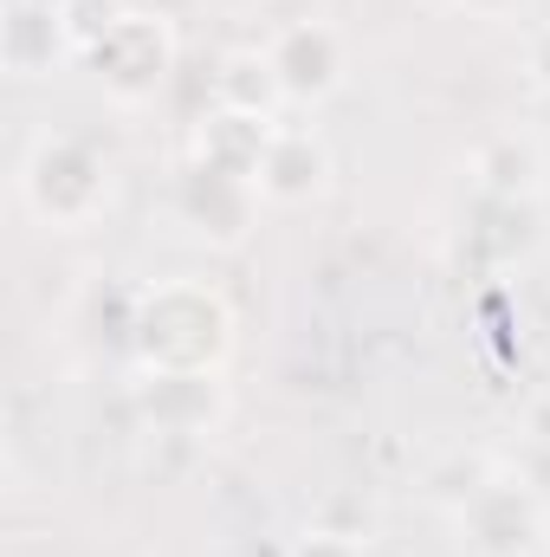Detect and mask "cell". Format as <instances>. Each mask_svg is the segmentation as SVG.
<instances>
[{
    "label": "cell",
    "mask_w": 550,
    "mask_h": 557,
    "mask_svg": "<svg viewBox=\"0 0 550 557\" xmlns=\"http://www.w3.org/2000/svg\"><path fill=\"white\" fill-rule=\"evenodd\" d=\"M240 344L234 305L208 278H162L149 285L130 311V357L137 370H195L221 376Z\"/></svg>",
    "instance_id": "1"
},
{
    "label": "cell",
    "mask_w": 550,
    "mask_h": 557,
    "mask_svg": "<svg viewBox=\"0 0 550 557\" xmlns=\"http://www.w3.org/2000/svg\"><path fill=\"white\" fill-rule=\"evenodd\" d=\"M117 195V169L98 143L72 137V131H46L20 156V208L46 227V234H85L104 221Z\"/></svg>",
    "instance_id": "2"
},
{
    "label": "cell",
    "mask_w": 550,
    "mask_h": 557,
    "mask_svg": "<svg viewBox=\"0 0 550 557\" xmlns=\"http://www.w3.org/2000/svg\"><path fill=\"white\" fill-rule=\"evenodd\" d=\"M175 59H182L175 20L149 13V7H124V20L85 52V72L98 78V91L111 104H149L175 78Z\"/></svg>",
    "instance_id": "3"
},
{
    "label": "cell",
    "mask_w": 550,
    "mask_h": 557,
    "mask_svg": "<svg viewBox=\"0 0 550 557\" xmlns=\"http://www.w3.org/2000/svg\"><path fill=\"white\" fill-rule=\"evenodd\" d=\"M460 545L473 557H538L545 545V506L525 473H486L460 506Z\"/></svg>",
    "instance_id": "4"
},
{
    "label": "cell",
    "mask_w": 550,
    "mask_h": 557,
    "mask_svg": "<svg viewBox=\"0 0 550 557\" xmlns=\"http://www.w3.org/2000/svg\"><path fill=\"white\" fill-rule=\"evenodd\" d=\"M260 188H253V175H234V169H208V162H195L188 156V169L175 175V214H182V227L201 240V247H214V253H240L247 240H253V227H260Z\"/></svg>",
    "instance_id": "5"
},
{
    "label": "cell",
    "mask_w": 550,
    "mask_h": 557,
    "mask_svg": "<svg viewBox=\"0 0 550 557\" xmlns=\"http://www.w3.org/2000/svg\"><path fill=\"white\" fill-rule=\"evenodd\" d=\"M266 59L278 72L285 111H317L350 85V46L330 20H291L266 39Z\"/></svg>",
    "instance_id": "6"
},
{
    "label": "cell",
    "mask_w": 550,
    "mask_h": 557,
    "mask_svg": "<svg viewBox=\"0 0 550 557\" xmlns=\"http://www.w3.org/2000/svg\"><path fill=\"white\" fill-rule=\"evenodd\" d=\"M330 175H337L330 143L317 137L311 124H285L278 117L273 143H266V156L253 169V188H260L266 208H311V201L330 195Z\"/></svg>",
    "instance_id": "7"
},
{
    "label": "cell",
    "mask_w": 550,
    "mask_h": 557,
    "mask_svg": "<svg viewBox=\"0 0 550 557\" xmlns=\"http://www.w3.org/2000/svg\"><path fill=\"white\" fill-rule=\"evenodd\" d=\"M130 403H137V416L155 434H208L227 416V383L221 376H195V370H137Z\"/></svg>",
    "instance_id": "8"
},
{
    "label": "cell",
    "mask_w": 550,
    "mask_h": 557,
    "mask_svg": "<svg viewBox=\"0 0 550 557\" xmlns=\"http://www.w3.org/2000/svg\"><path fill=\"white\" fill-rule=\"evenodd\" d=\"M466 175H473L479 201H538L545 175H550V156H545V143L525 137V131H499V137L473 143Z\"/></svg>",
    "instance_id": "9"
},
{
    "label": "cell",
    "mask_w": 550,
    "mask_h": 557,
    "mask_svg": "<svg viewBox=\"0 0 550 557\" xmlns=\"http://www.w3.org/2000/svg\"><path fill=\"white\" fill-rule=\"evenodd\" d=\"M59 59H78L72 33H65V13H52L39 0H7V13H0V65L13 78H46Z\"/></svg>",
    "instance_id": "10"
},
{
    "label": "cell",
    "mask_w": 550,
    "mask_h": 557,
    "mask_svg": "<svg viewBox=\"0 0 550 557\" xmlns=\"http://www.w3.org/2000/svg\"><path fill=\"white\" fill-rule=\"evenodd\" d=\"M273 131H278V117H247V111H221V104H208V117L195 124L188 156H195V162H208V169L253 175V169H260V156H266V143H273Z\"/></svg>",
    "instance_id": "11"
},
{
    "label": "cell",
    "mask_w": 550,
    "mask_h": 557,
    "mask_svg": "<svg viewBox=\"0 0 550 557\" xmlns=\"http://www.w3.org/2000/svg\"><path fill=\"white\" fill-rule=\"evenodd\" d=\"M214 104L221 111H247V117H278L285 111V91H278V72H273V59H266V46L221 52V65H214Z\"/></svg>",
    "instance_id": "12"
},
{
    "label": "cell",
    "mask_w": 550,
    "mask_h": 557,
    "mask_svg": "<svg viewBox=\"0 0 550 557\" xmlns=\"http://www.w3.org/2000/svg\"><path fill=\"white\" fill-rule=\"evenodd\" d=\"M117 20H124V0H72V7H65V33H72V52L85 59V52H91V46H98V39L117 26Z\"/></svg>",
    "instance_id": "13"
},
{
    "label": "cell",
    "mask_w": 550,
    "mask_h": 557,
    "mask_svg": "<svg viewBox=\"0 0 550 557\" xmlns=\"http://www.w3.org/2000/svg\"><path fill=\"white\" fill-rule=\"evenodd\" d=\"M291 557H370L357 539H343V532H304L298 545H291Z\"/></svg>",
    "instance_id": "14"
},
{
    "label": "cell",
    "mask_w": 550,
    "mask_h": 557,
    "mask_svg": "<svg viewBox=\"0 0 550 557\" xmlns=\"http://www.w3.org/2000/svg\"><path fill=\"white\" fill-rule=\"evenodd\" d=\"M525 78H532V85L550 98V20L532 33V39H525Z\"/></svg>",
    "instance_id": "15"
},
{
    "label": "cell",
    "mask_w": 550,
    "mask_h": 557,
    "mask_svg": "<svg viewBox=\"0 0 550 557\" xmlns=\"http://www.w3.org/2000/svg\"><path fill=\"white\" fill-rule=\"evenodd\" d=\"M447 7H460V13H473V20H505V13H518L525 0H447Z\"/></svg>",
    "instance_id": "16"
},
{
    "label": "cell",
    "mask_w": 550,
    "mask_h": 557,
    "mask_svg": "<svg viewBox=\"0 0 550 557\" xmlns=\"http://www.w3.org/2000/svg\"><path fill=\"white\" fill-rule=\"evenodd\" d=\"M39 7H52V13H65V7H72V0H39Z\"/></svg>",
    "instance_id": "17"
},
{
    "label": "cell",
    "mask_w": 550,
    "mask_h": 557,
    "mask_svg": "<svg viewBox=\"0 0 550 557\" xmlns=\"http://www.w3.org/2000/svg\"><path fill=\"white\" fill-rule=\"evenodd\" d=\"M221 7H240V0H221Z\"/></svg>",
    "instance_id": "18"
}]
</instances>
